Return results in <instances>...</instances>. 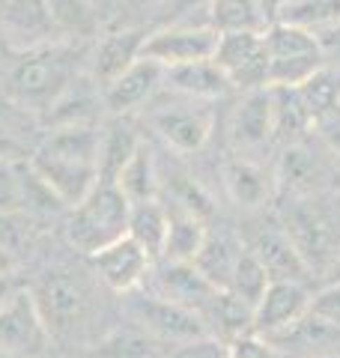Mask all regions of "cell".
I'll return each instance as SVG.
<instances>
[{"label": "cell", "mask_w": 340, "mask_h": 358, "mask_svg": "<svg viewBox=\"0 0 340 358\" xmlns=\"http://www.w3.org/2000/svg\"><path fill=\"white\" fill-rule=\"evenodd\" d=\"M36 173L63 206H75L99 182V131L93 126H57L30 152Z\"/></svg>", "instance_id": "6da1fadb"}, {"label": "cell", "mask_w": 340, "mask_h": 358, "mask_svg": "<svg viewBox=\"0 0 340 358\" xmlns=\"http://www.w3.org/2000/svg\"><path fill=\"white\" fill-rule=\"evenodd\" d=\"M78 48L63 42H42L18 51V60L6 75V93L21 108L45 114L57 96L75 81Z\"/></svg>", "instance_id": "7a4b0ae2"}, {"label": "cell", "mask_w": 340, "mask_h": 358, "mask_svg": "<svg viewBox=\"0 0 340 358\" xmlns=\"http://www.w3.org/2000/svg\"><path fill=\"white\" fill-rule=\"evenodd\" d=\"M129 212L132 200L117 188V182H99L93 185L81 203L72 206V215L66 221V239L78 251L93 257L105 245L122 239L129 233Z\"/></svg>", "instance_id": "3957f363"}, {"label": "cell", "mask_w": 340, "mask_h": 358, "mask_svg": "<svg viewBox=\"0 0 340 358\" xmlns=\"http://www.w3.org/2000/svg\"><path fill=\"white\" fill-rule=\"evenodd\" d=\"M269 51V87H299L325 66L320 36L290 21H271L263 33Z\"/></svg>", "instance_id": "277c9868"}, {"label": "cell", "mask_w": 340, "mask_h": 358, "mask_svg": "<svg viewBox=\"0 0 340 358\" xmlns=\"http://www.w3.org/2000/svg\"><path fill=\"white\" fill-rule=\"evenodd\" d=\"M263 33L236 30L218 36V48H215L212 60L224 69L233 87H245V90L269 87V51Z\"/></svg>", "instance_id": "5b68a950"}, {"label": "cell", "mask_w": 340, "mask_h": 358, "mask_svg": "<svg viewBox=\"0 0 340 358\" xmlns=\"http://www.w3.org/2000/svg\"><path fill=\"white\" fill-rule=\"evenodd\" d=\"M129 313L143 331H150L153 338L164 341V343H185V341H197L203 334H209L206 320L200 317V310L176 305V301H170L164 296L132 299Z\"/></svg>", "instance_id": "8992f818"}, {"label": "cell", "mask_w": 340, "mask_h": 358, "mask_svg": "<svg viewBox=\"0 0 340 358\" xmlns=\"http://www.w3.org/2000/svg\"><path fill=\"white\" fill-rule=\"evenodd\" d=\"M221 33L209 24H170L155 33H146L141 57L162 63L164 69L194 60H212Z\"/></svg>", "instance_id": "52a82bcc"}, {"label": "cell", "mask_w": 340, "mask_h": 358, "mask_svg": "<svg viewBox=\"0 0 340 358\" xmlns=\"http://www.w3.org/2000/svg\"><path fill=\"white\" fill-rule=\"evenodd\" d=\"M263 338L281 352V358H334L340 355V326L328 322L320 313H302Z\"/></svg>", "instance_id": "ba28073f"}, {"label": "cell", "mask_w": 340, "mask_h": 358, "mask_svg": "<svg viewBox=\"0 0 340 358\" xmlns=\"http://www.w3.org/2000/svg\"><path fill=\"white\" fill-rule=\"evenodd\" d=\"M30 296L36 301V310H39L48 334L69 331L75 322H81L84 310H87L84 284L66 272H48L30 289Z\"/></svg>", "instance_id": "9c48e42d"}, {"label": "cell", "mask_w": 340, "mask_h": 358, "mask_svg": "<svg viewBox=\"0 0 340 358\" xmlns=\"http://www.w3.org/2000/svg\"><path fill=\"white\" fill-rule=\"evenodd\" d=\"M292 245L299 248L302 260L308 263V268H323L334 266L340 260V233L323 209L302 203L287 215V227Z\"/></svg>", "instance_id": "30bf717a"}, {"label": "cell", "mask_w": 340, "mask_h": 358, "mask_svg": "<svg viewBox=\"0 0 340 358\" xmlns=\"http://www.w3.org/2000/svg\"><path fill=\"white\" fill-rule=\"evenodd\" d=\"M162 81L164 66L150 57H138L129 69H122L113 81L101 87V108H108V114L113 117H126L150 102Z\"/></svg>", "instance_id": "8fae6325"}, {"label": "cell", "mask_w": 340, "mask_h": 358, "mask_svg": "<svg viewBox=\"0 0 340 358\" xmlns=\"http://www.w3.org/2000/svg\"><path fill=\"white\" fill-rule=\"evenodd\" d=\"M150 126L176 152H197L212 134V114L200 105H164L150 114Z\"/></svg>", "instance_id": "7c38bea8"}, {"label": "cell", "mask_w": 340, "mask_h": 358, "mask_svg": "<svg viewBox=\"0 0 340 358\" xmlns=\"http://www.w3.org/2000/svg\"><path fill=\"white\" fill-rule=\"evenodd\" d=\"M150 263H153V257L129 233L93 254V266L99 278L113 293H134L146 281V275H150Z\"/></svg>", "instance_id": "4fadbf2b"}, {"label": "cell", "mask_w": 340, "mask_h": 358, "mask_svg": "<svg viewBox=\"0 0 340 358\" xmlns=\"http://www.w3.org/2000/svg\"><path fill=\"white\" fill-rule=\"evenodd\" d=\"M48 329L30 293L18 289L6 308H0V350L3 352H39L48 343Z\"/></svg>", "instance_id": "5bb4252c"}, {"label": "cell", "mask_w": 340, "mask_h": 358, "mask_svg": "<svg viewBox=\"0 0 340 358\" xmlns=\"http://www.w3.org/2000/svg\"><path fill=\"white\" fill-rule=\"evenodd\" d=\"M0 30L18 51L51 42L57 30L48 13V0H0Z\"/></svg>", "instance_id": "9a60e30c"}, {"label": "cell", "mask_w": 340, "mask_h": 358, "mask_svg": "<svg viewBox=\"0 0 340 358\" xmlns=\"http://www.w3.org/2000/svg\"><path fill=\"white\" fill-rule=\"evenodd\" d=\"M311 310V293L302 281H271L254 308V331L269 334Z\"/></svg>", "instance_id": "2e32d148"}, {"label": "cell", "mask_w": 340, "mask_h": 358, "mask_svg": "<svg viewBox=\"0 0 340 358\" xmlns=\"http://www.w3.org/2000/svg\"><path fill=\"white\" fill-rule=\"evenodd\" d=\"M251 251L260 263L266 266L271 281H308L311 268L302 260L299 248L292 245L287 230H260L251 245Z\"/></svg>", "instance_id": "e0dca14e"}, {"label": "cell", "mask_w": 340, "mask_h": 358, "mask_svg": "<svg viewBox=\"0 0 340 358\" xmlns=\"http://www.w3.org/2000/svg\"><path fill=\"white\" fill-rule=\"evenodd\" d=\"M143 42H146V30L141 27H122V30L105 33L93 51V81L99 87H105L122 69H129L141 57Z\"/></svg>", "instance_id": "ac0fdd59"}, {"label": "cell", "mask_w": 340, "mask_h": 358, "mask_svg": "<svg viewBox=\"0 0 340 358\" xmlns=\"http://www.w3.org/2000/svg\"><path fill=\"white\" fill-rule=\"evenodd\" d=\"M233 143L242 150H257L275 134V117H271V96L269 87L248 90L242 105L236 108L233 117Z\"/></svg>", "instance_id": "d6986e66"}, {"label": "cell", "mask_w": 340, "mask_h": 358, "mask_svg": "<svg viewBox=\"0 0 340 358\" xmlns=\"http://www.w3.org/2000/svg\"><path fill=\"white\" fill-rule=\"evenodd\" d=\"M158 287H162L164 299L176 301V305H185V308H194V310H203L209 305V299L218 293V287L206 281V275L194 263H170V260H164V268L158 275Z\"/></svg>", "instance_id": "ffe728a7"}, {"label": "cell", "mask_w": 340, "mask_h": 358, "mask_svg": "<svg viewBox=\"0 0 340 358\" xmlns=\"http://www.w3.org/2000/svg\"><path fill=\"white\" fill-rule=\"evenodd\" d=\"M164 84L188 99H221L230 90V78L215 60H194L164 69Z\"/></svg>", "instance_id": "44dd1931"}, {"label": "cell", "mask_w": 340, "mask_h": 358, "mask_svg": "<svg viewBox=\"0 0 340 358\" xmlns=\"http://www.w3.org/2000/svg\"><path fill=\"white\" fill-rule=\"evenodd\" d=\"M138 131L132 129L126 117H117L105 131H99V179L101 182H117L120 171L129 164L134 150L141 147Z\"/></svg>", "instance_id": "7402d4cb"}, {"label": "cell", "mask_w": 340, "mask_h": 358, "mask_svg": "<svg viewBox=\"0 0 340 358\" xmlns=\"http://www.w3.org/2000/svg\"><path fill=\"white\" fill-rule=\"evenodd\" d=\"M242 251L245 248L230 236V233H212L209 230L206 239H203L200 254L194 257V266L206 275V281H212L218 289H230L233 268L239 263Z\"/></svg>", "instance_id": "603a6c76"}, {"label": "cell", "mask_w": 340, "mask_h": 358, "mask_svg": "<svg viewBox=\"0 0 340 358\" xmlns=\"http://www.w3.org/2000/svg\"><path fill=\"white\" fill-rule=\"evenodd\" d=\"M99 102H101V93L99 96L93 93V84L75 78V81L57 96V102L45 110V122H48L51 129H57V126H90Z\"/></svg>", "instance_id": "cb8c5ba5"}, {"label": "cell", "mask_w": 340, "mask_h": 358, "mask_svg": "<svg viewBox=\"0 0 340 358\" xmlns=\"http://www.w3.org/2000/svg\"><path fill=\"white\" fill-rule=\"evenodd\" d=\"M167 227H170V215L153 200H141L132 203L129 212V236L141 245V248L158 260L164 254V239H167Z\"/></svg>", "instance_id": "d4e9b609"}, {"label": "cell", "mask_w": 340, "mask_h": 358, "mask_svg": "<svg viewBox=\"0 0 340 358\" xmlns=\"http://www.w3.org/2000/svg\"><path fill=\"white\" fill-rule=\"evenodd\" d=\"M206 224L203 218L191 215V212L179 209L176 215H170V227H167V239H164V260L170 263H194V257L203 248L206 239Z\"/></svg>", "instance_id": "484cf974"}, {"label": "cell", "mask_w": 340, "mask_h": 358, "mask_svg": "<svg viewBox=\"0 0 340 358\" xmlns=\"http://www.w3.org/2000/svg\"><path fill=\"white\" fill-rule=\"evenodd\" d=\"M200 313H203V320H215L218 331L227 334L230 341L239 338V334L254 331V308L245 299L236 296L233 289H218Z\"/></svg>", "instance_id": "4316f807"}, {"label": "cell", "mask_w": 340, "mask_h": 358, "mask_svg": "<svg viewBox=\"0 0 340 358\" xmlns=\"http://www.w3.org/2000/svg\"><path fill=\"white\" fill-rule=\"evenodd\" d=\"M209 27L218 33L236 30H257L263 33L269 27V18L260 6V0H209Z\"/></svg>", "instance_id": "83f0119b"}, {"label": "cell", "mask_w": 340, "mask_h": 358, "mask_svg": "<svg viewBox=\"0 0 340 358\" xmlns=\"http://www.w3.org/2000/svg\"><path fill=\"white\" fill-rule=\"evenodd\" d=\"M96 358H167L164 341L143 329H120L99 343Z\"/></svg>", "instance_id": "f1b7e54d"}, {"label": "cell", "mask_w": 340, "mask_h": 358, "mask_svg": "<svg viewBox=\"0 0 340 358\" xmlns=\"http://www.w3.org/2000/svg\"><path fill=\"white\" fill-rule=\"evenodd\" d=\"M269 96H271V117H275V134L296 138L308 126H313L311 110L304 108L296 87H269Z\"/></svg>", "instance_id": "f546056e"}, {"label": "cell", "mask_w": 340, "mask_h": 358, "mask_svg": "<svg viewBox=\"0 0 340 358\" xmlns=\"http://www.w3.org/2000/svg\"><path fill=\"white\" fill-rule=\"evenodd\" d=\"M227 192H230V197L239 206L254 209L260 203H266L271 182L263 167H257L251 162H233L227 167Z\"/></svg>", "instance_id": "4dcf8cb0"}, {"label": "cell", "mask_w": 340, "mask_h": 358, "mask_svg": "<svg viewBox=\"0 0 340 358\" xmlns=\"http://www.w3.org/2000/svg\"><path fill=\"white\" fill-rule=\"evenodd\" d=\"M117 188L126 194L132 203H141V200H153L155 197V164H153V152L146 143H141L134 155L129 159V164L120 171L117 176Z\"/></svg>", "instance_id": "1f68e13d"}, {"label": "cell", "mask_w": 340, "mask_h": 358, "mask_svg": "<svg viewBox=\"0 0 340 358\" xmlns=\"http://www.w3.org/2000/svg\"><path fill=\"white\" fill-rule=\"evenodd\" d=\"M48 13L57 33L84 39L99 30V18L90 0H48Z\"/></svg>", "instance_id": "d6a6232c"}, {"label": "cell", "mask_w": 340, "mask_h": 358, "mask_svg": "<svg viewBox=\"0 0 340 358\" xmlns=\"http://www.w3.org/2000/svg\"><path fill=\"white\" fill-rule=\"evenodd\" d=\"M278 18L320 33L340 24V0H290Z\"/></svg>", "instance_id": "836d02e7"}, {"label": "cell", "mask_w": 340, "mask_h": 358, "mask_svg": "<svg viewBox=\"0 0 340 358\" xmlns=\"http://www.w3.org/2000/svg\"><path fill=\"white\" fill-rule=\"evenodd\" d=\"M299 96L304 108L311 110V117H323L325 110H332L340 105V72L328 69V66H323V69H316L308 81L299 84Z\"/></svg>", "instance_id": "e575fe53"}, {"label": "cell", "mask_w": 340, "mask_h": 358, "mask_svg": "<svg viewBox=\"0 0 340 358\" xmlns=\"http://www.w3.org/2000/svg\"><path fill=\"white\" fill-rule=\"evenodd\" d=\"M269 284H271V278L266 272V266L257 260L251 248L242 251L239 263H236V268H233V281H230L233 293L239 296V299H245L251 308H257V301L263 299Z\"/></svg>", "instance_id": "d590c367"}, {"label": "cell", "mask_w": 340, "mask_h": 358, "mask_svg": "<svg viewBox=\"0 0 340 358\" xmlns=\"http://www.w3.org/2000/svg\"><path fill=\"white\" fill-rule=\"evenodd\" d=\"M24 212V162H0V215Z\"/></svg>", "instance_id": "8d00e7d4"}, {"label": "cell", "mask_w": 340, "mask_h": 358, "mask_svg": "<svg viewBox=\"0 0 340 358\" xmlns=\"http://www.w3.org/2000/svg\"><path fill=\"white\" fill-rule=\"evenodd\" d=\"M170 194H173V200L179 203V209L191 212V215H197V218H206L209 212H212L209 194L203 192V188L194 182V179H188V176H176L173 185H170Z\"/></svg>", "instance_id": "74e56055"}, {"label": "cell", "mask_w": 340, "mask_h": 358, "mask_svg": "<svg viewBox=\"0 0 340 358\" xmlns=\"http://www.w3.org/2000/svg\"><path fill=\"white\" fill-rule=\"evenodd\" d=\"M167 358H230V343L203 334V338H197V341L179 343L176 350L167 352Z\"/></svg>", "instance_id": "f35d334b"}, {"label": "cell", "mask_w": 340, "mask_h": 358, "mask_svg": "<svg viewBox=\"0 0 340 358\" xmlns=\"http://www.w3.org/2000/svg\"><path fill=\"white\" fill-rule=\"evenodd\" d=\"M24 242H30L27 215L24 212H3V215H0V245H3L9 254H15Z\"/></svg>", "instance_id": "ab89813d"}, {"label": "cell", "mask_w": 340, "mask_h": 358, "mask_svg": "<svg viewBox=\"0 0 340 358\" xmlns=\"http://www.w3.org/2000/svg\"><path fill=\"white\" fill-rule=\"evenodd\" d=\"M316 173V164L313 159L304 150H287V155H283V164H281V176L287 179L290 185H304V182H311Z\"/></svg>", "instance_id": "60d3db41"}, {"label": "cell", "mask_w": 340, "mask_h": 358, "mask_svg": "<svg viewBox=\"0 0 340 358\" xmlns=\"http://www.w3.org/2000/svg\"><path fill=\"white\" fill-rule=\"evenodd\" d=\"M230 358H281V352L271 346L263 334L248 331L230 341Z\"/></svg>", "instance_id": "b9f144b4"}, {"label": "cell", "mask_w": 340, "mask_h": 358, "mask_svg": "<svg viewBox=\"0 0 340 358\" xmlns=\"http://www.w3.org/2000/svg\"><path fill=\"white\" fill-rule=\"evenodd\" d=\"M311 310L325 317L328 322L340 326V278L334 284H328L325 289H320L316 296H311Z\"/></svg>", "instance_id": "7bdbcfd3"}, {"label": "cell", "mask_w": 340, "mask_h": 358, "mask_svg": "<svg viewBox=\"0 0 340 358\" xmlns=\"http://www.w3.org/2000/svg\"><path fill=\"white\" fill-rule=\"evenodd\" d=\"M27 159H30L27 147L0 122V162H27Z\"/></svg>", "instance_id": "ee69618b"}, {"label": "cell", "mask_w": 340, "mask_h": 358, "mask_svg": "<svg viewBox=\"0 0 340 358\" xmlns=\"http://www.w3.org/2000/svg\"><path fill=\"white\" fill-rule=\"evenodd\" d=\"M313 126L320 129V131L325 134V141L340 152V105L332 108V110H325L323 117H316V120H313Z\"/></svg>", "instance_id": "f6af8a7d"}, {"label": "cell", "mask_w": 340, "mask_h": 358, "mask_svg": "<svg viewBox=\"0 0 340 358\" xmlns=\"http://www.w3.org/2000/svg\"><path fill=\"white\" fill-rule=\"evenodd\" d=\"M203 3H209V0H164V9L176 18V15H185V13H191V9H197Z\"/></svg>", "instance_id": "bcb514c9"}, {"label": "cell", "mask_w": 340, "mask_h": 358, "mask_svg": "<svg viewBox=\"0 0 340 358\" xmlns=\"http://www.w3.org/2000/svg\"><path fill=\"white\" fill-rule=\"evenodd\" d=\"M287 3H290V0H260V6H263L269 24H271V21H278V15L283 13V6H287Z\"/></svg>", "instance_id": "7dc6e473"}, {"label": "cell", "mask_w": 340, "mask_h": 358, "mask_svg": "<svg viewBox=\"0 0 340 358\" xmlns=\"http://www.w3.org/2000/svg\"><path fill=\"white\" fill-rule=\"evenodd\" d=\"M18 293V289L13 287V281H9V272L0 275V308H6L9 301H13V296Z\"/></svg>", "instance_id": "c3c4849f"}, {"label": "cell", "mask_w": 340, "mask_h": 358, "mask_svg": "<svg viewBox=\"0 0 340 358\" xmlns=\"http://www.w3.org/2000/svg\"><path fill=\"white\" fill-rule=\"evenodd\" d=\"M13 254H9L3 245H0V275H6V272H13Z\"/></svg>", "instance_id": "681fc988"}, {"label": "cell", "mask_w": 340, "mask_h": 358, "mask_svg": "<svg viewBox=\"0 0 340 358\" xmlns=\"http://www.w3.org/2000/svg\"><path fill=\"white\" fill-rule=\"evenodd\" d=\"M129 9H146V6H155V3H164V0H122Z\"/></svg>", "instance_id": "f907efd6"}, {"label": "cell", "mask_w": 340, "mask_h": 358, "mask_svg": "<svg viewBox=\"0 0 340 358\" xmlns=\"http://www.w3.org/2000/svg\"><path fill=\"white\" fill-rule=\"evenodd\" d=\"M0 358H13V355H9V352H3V350H0Z\"/></svg>", "instance_id": "816d5d0a"}, {"label": "cell", "mask_w": 340, "mask_h": 358, "mask_svg": "<svg viewBox=\"0 0 340 358\" xmlns=\"http://www.w3.org/2000/svg\"><path fill=\"white\" fill-rule=\"evenodd\" d=\"M334 272H337V275H340V260H337V263H334Z\"/></svg>", "instance_id": "f5cc1de1"}, {"label": "cell", "mask_w": 340, "mask_h": 358, "mask_svg": "<svg viewBox=\"0 0 340 358\" xmlns=\"http://www.w3.org/2000/svg\"><path fill=\"white\" fill-rule=\"evenodd\" d=\"M334 358H340V355H334Z\"/></svg>", "instance_id": "db71d44e"}]
</instances>
